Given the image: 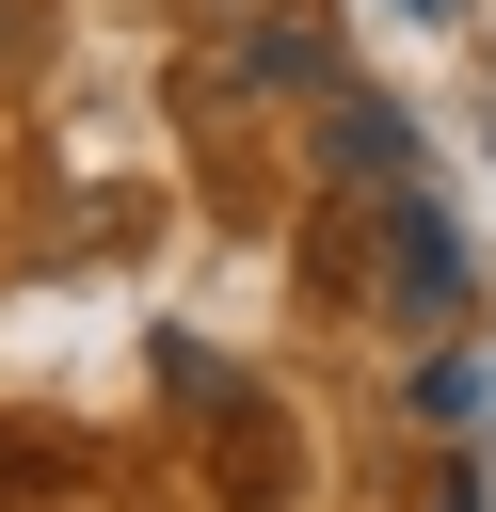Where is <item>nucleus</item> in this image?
<instances>
[{"mask_svg":"<svg viewBox=\"0 0 496 512\" xmlns=\"http://www.w3.org/2000/svg\"><path fill=\"white\" fill-rule=\"evenodd\" d=\"M208 64H224V80H272V96H320V80H336V32H320L304 0H224V16H208Z\"/></svg>","mask_w":496,"mask_h":512,"instance_id":"f257e3e1","label":"nucleus"},{"mask_svg":"<svg viewBox=\"0 0 496 512\" xmlns=\"http://www.w3.org/2000/svg\"><path fill=\"white\" fill-rule=\"evenodd\" d=\"M400 304H416V320H448V304H464V240H448L432 208H400Z\"/></svg>","mask_w":496,"mask_h":512,"instance_id":"f03ea898","label":"nucleus"},{"mask_svg":"<svg viewBox=\"0 0 496 512\" xmlns=\"http://www.w3.org/2000/svg\"><path fill=\"white\" fill-rule=\"evenodd\" d=\"M320 160H336V176L368 192V176H400L416 144H400V112H368V96H336V128H320Z\"/></svg>","mask_w":496,"mask_h":512,"instance_id":"7ed1b4c3","label":"nucleus"}]
</instances>
